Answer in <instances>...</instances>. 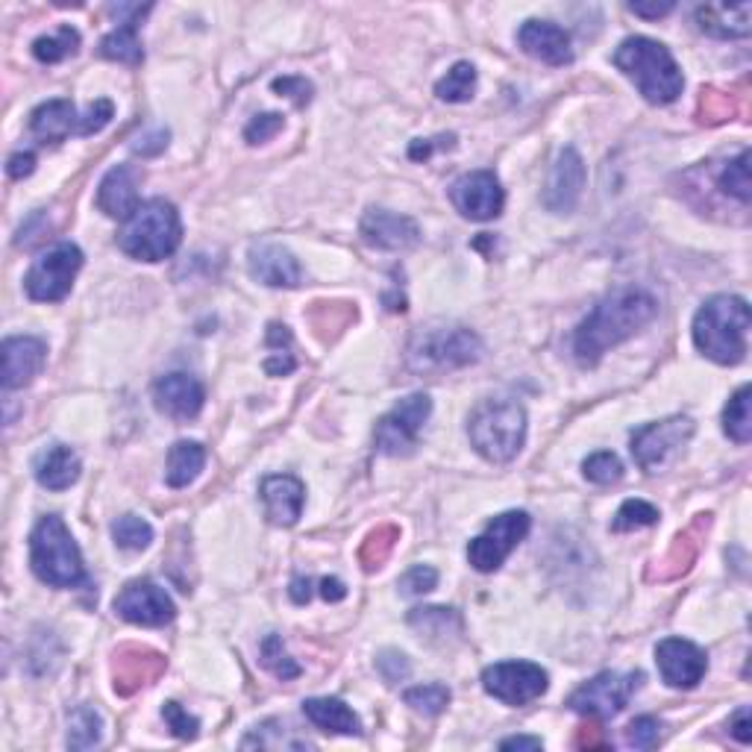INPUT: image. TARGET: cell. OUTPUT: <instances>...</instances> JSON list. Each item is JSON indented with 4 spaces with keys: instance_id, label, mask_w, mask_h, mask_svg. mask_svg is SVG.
I'll list each match as a JSON object with an SVG mask.
<instances>
[{
    "instance_id": "cell-1",
    "label": "cell",
    "mask_w": 752,
    "mask_h": 752,
    "mask_svg": "<svg viewBox=\"0 0 752 752\" xmlns=\"http://www.w3.org/2000/svg\"><path fill=\"white\" fill-rule=\"evenodd\" d=\"M656 312H659V304L643 288L626 285V288L606 294L585 321L579 323L577 335H573V356L582 367H594L608 350L617 347L620 341L633 339L635 332L647 327Z\"/></svg>"
},
{
    "instance_id": "cell-2",
    "label": "cell",
    "mask_w": 752,
    "mask_h": 752,
    "mask_svg": "<svg viewBox=\"0 0 752 752\" xmlns=\"http://www.w3.org/2000/svg\"><path fill=\"white\" fill-rule=\"evenodd\" d=\"M750 306L743 297L717 294L694 315V344L717 365H738L747 356Z\"/></svg>"
},
{
    "instance_id": "cell-3",
    "label": "cell",
    "mask_w": 752,
    "mask_h": 752,
    "mask_svg": "<svg viewBox=\"0 0 752 752\" xmlns=\"http://www.w3.org/2000/svg\"><path fill=\"white\" fill-rule=\"evenodd\" d=\"M615 65L617 71H624L638 86L643 101L656 103V106L676 101L685 86L673 54L661 42H652L647 36L626 38L615 50Z\"/></svg>"
},
{
    "instance_id": "cell-4",
    "label": "cell",
    "mask_w": 752,
    "mask_h": 752,
    "mask_svg": "<svg viewBox=\"0 0 752 752\" xmlns=\"http://www.w3.org/2000/svg\"><path fill=\"white\" fill-rule=\"evenodd\" d=\"M180 241H183L180 212L174 209V203L162 197L141 203L118 232V248L138 262H162L180 248Z\"/></svg>"
},
{
    "instance_id": "cell-5",
    "label": "cell",
    "mask_w": 752,
    "mask_h": 752,
    "mask_svg": "<svg viewBox=\"0 0 752 752\" xmlns=\"http://www.w3.org/2000/svg\"><path fill=\"white\" fill-rule=\"evenodd\" d=\"M30 565L45 585L77 588L86 585L83 556L59 514H45L30 535Z\"/></svg>"
},
{
    "instance_id": "cell-6",
    "label": "cell",
    "mask_w": 752,
    "mask_h": 752,
    "mask_svg": "<svg viewBox=\"0 0 752 752\" xmlns=\"http://www.w3.org/2000/svg\"><path fill=\"white\" fill-rule=\"evenodd\" d=\"M470 444L479 456L494 465L512 462L526 441V412L514 400H486L468 421Z\"/></svg>"
},
{
    "instance_id": "cell-7",
    "label": "cell",
    "mask_w": 752,
    "mask_h": 752,
    "mask_svg": "<svg viewBox=\"0 0 752 752\" xmlns=\"http://www.w3.org/2000/svg\"><path fill=\"white\" fill-rule=\"evenodd\" d=\"M482 356V341L477 332L465 327H441V330L423 332L412 344L414 371H456V367L474 365Z\"/></svg>"
},
{
    "instance_id": "cell-8",
    "label": "cell",
    "mask_w": 752,
    "mask_h": 752,
    "mask_svg": "<svg viewBox=\"0 0 752 752\" xmlns=\"http://www.w3.org/2000/svg\"><path fill=\"white\" fill-rule=\"evenodd\" d=\"M80 267H83V250L71 244V241L56 244L47 253H42L27 271V276H24L27 297L36 300V304H56V300H62L71 292Z\"/></svg>"
},
{
    "instance_id": "cell-9",
    "label": "cell",
    "mask_w": 752,
    "mask_h": 752,
    "mask_svg": "<svg viewBox=\"0 0 752 752\" xmlns=\"http://www.w3.org/2000/svg\"><path fill=\"white\" fill-rule=\"evenodd\" d=\"M694 421L688 414H673V418H664V421L647 423L641 430H635L633 435V456L638 462V468L647 470V474H659L664 470L676 453L685 449L691 438H694Z\"/></svg>"
},
{
    "instance_id": "cell-10",
    "label": "cell",
    "mask_w": 752,
    "mask_h": 752,
    "mask_svg": "<svg viewBox=\"0 0 752 752\" xmlns=\"http://www.w3.org/2000/svg\"><path fill=\"white\" fill-rule=\"evenodd\" d=\"M529 526H533V517L526 512L497 514L494 521L486 526V533L477 535L468 544V561L474 565V570H479V573L500 570V565L512 556L514 547L529 535Z\"/></svg>"
},
{
    "instance_id": "cell-11",
    "label": "cell",
    "mask_w": 752,
    "mask_h": 752,
    "mask_svg": "<svg viewBox=\"0 0 752 752\" xmlns=\"http://www.w3.org/2000/svg\"><path fill=\"white\" fill-rule=\"evenodd\" d=\"M432 400L426 395H409L376 421L374 441L379 453L386 456H406L412 453L421 435L423 423L430 421Z\"/></svg>"
},
{
    "instance_id": "cell-12",
    "label": "cell",
    "mask_w": 752,
    "mask_h": 752,
    "mask_svg": "<svg viewBox=\"0 0 752 752\" xmlns=\"http://www.w3.org/2000/svg\"><path fill=\"white\" fill-rule=\"evenodd\" d=\"M547 670L533 661H500L482 673V688L488 697L500 699L505 706H526L547 694Z\"/></svg>"
},
{
    "instance_id": "cell-13",
    "label": "cell",
    "mask_w": 752,
    "mask_h": 752,
    "mask_svg": "<svg viewBox=\"0 0 752 752\" xmlns=\"http://www.w3.org/2000/svg\"><path fill=\"white\" fill-rule=\"evenodd\" d=\"M638 685H641V673H600L570 694L568 706L577 715L615 717L624 711Z\"/></svg>"
},
{
    "instance_id": "cell-14",
    "label": "cell",
    "mask_w": 752,
    "mask_h": 752,
    "mask_svg": "<svg viewBox=\"0 0 752 752\" xmlns=\"http://www.w3.org/2000/svg\"><path fill=\"white\" fill-rule=\"evenodd\" d=\"M115 612L124 617L127 624L136 626H166L174 620L176 606L174 600L166 594V588H159L150 579H133L121 588V594L115 596Z\"/></svg>"
},
{
    "instance_id": "cell-15",
    "label": "cell",
    "mask_w": 752,
    "mask_h": 752,
    "mask_svg": "<svg viewBox=\"0 0 752 752\" xmlns=\"http://www.w3.org/2000/svg\"><path fill=\"white\" fill-rule=\"evenodd\" d=\"M168 659L162 652L150 650V647H138L127 643L112 656V680L121 697H133L136 691L153 685V682L166 673Z\"/></svg>"
},
{
    "instance_id": "cell-16",
    "label": "cell",
    "mask_w": 752,
    "mask_h": 752,
    "mask_svg": "<svg viewBox=\"0 0 752 752\" xmlns=\"http://www.w3.org/2000/svg\"><path fill=\"white\" fill-rule=\"evenodd\" d=\"M656 661H659L661 680L670 688L691 691L697 688L708 670V656L699 650L694 641L685 638H668L656 647Z\"/></svg>"
},
{
    "instance_id": "cell-17",
    "label": "cell",
    "mask_w": 752,
    "mask_h": 752,
    "mask_svg": "<svg viewBox=\"0 0 752 752\" xmlns=\"http://www.w3.org/2000/svg\"><path fill=\"white\" fill-rule=\"evenodd\" d=\"M449 201L453 206L470 220H491L503 212L505 194L500 189L491 171H474V174L459 176L453 189H449Z\"/></svg>"
},
{
    "instance_id": "cell-18",
    "label": "cell",
    "mask_w": 752,
    "mask_h": 752,
    "mask_svg": "<svg viewBox=\"0 0 752 752\" xmlns=\"http://www.w3.org/2000/svg\"><path fill=\"white\" fill-rule=\"evenodd\" d=\"M582 189H585V162L577 147H561L544 185V206L556 215H568L577 209Z\"/></svg>"
},
{
    "instance_id": "cell-19",
    "label": "cell",
    "mask_w": 752,
    "mask_h": 752,
    "mask_svg": "<svg viewBox=\"0 0 752 752\" xmlns=\"http://www.w3.org/2000/svg\"><path fill=\"white\" fill-rule=\"evenodd\" d=\"M250 276L271 288H297L304 283V267L292 250L274 241H253L248 250Z\"/></svg>"
},
{
    "instance_id": "cell-20",
    "label": "cell",
    "mask_w": 752,
    "mask_h": 752,
    "mask_svg": "<svg viewBox=\"0 0 752 752\" xmlns=\"http://www.w3.org/2000/svg\"><path fill=\"white\" fill-rule=\"evenodd\" d=\"M362 239L376 250H409L421 241V230L409 215L367 209L362 218Z\"/></svg>"
},
{
    "instance_id": "cell-21",
    "label": "cell",
    "mask_w": 752,
    "mask_h": 752,
    "mask_svg": "<svg viewBox=\"0 0 752 752\" xmlns=\"http://www.w3.org/2000/svg\"><path fill=\"white\" fill-rule=\"evenodd\" d=\"M47 358V344L36 335H15V339L3 341V388L15 391V388L30 386Z\"/></svg>"
},
{
    "instance_id": "cell-22",
    "label": "cell",
    "mask_w": 752,
    "mask_h": 752,
    "mask_svg": "<svg viewBox=\"0 0 752 752\" xmlns=\"http://www.w3.org/2000/svg\"><path fill=\"white\" fill-rule=\"evenodd\" d=\"M203 386L189 374H166L159 376L153 386V403L162 414L174 418V421H192L203 409Z\"/></svg>"
},
{
    "instance_id": "cell-23",
    "label": "cell",
    "mask_w": 752,
    "mask_h": 752,
    "mask_svg": "<svg viewBox=\"0 0 752 752\" xmlns=\"http://www.w3.org/2000/svg\"><path fill=\"white\" fill-rule=\"evenodd\" d=\"M517 45L523 54L542 59L547 65H570L573 62V47H570L568 30L552 24V21H526L517 30Z\"/></svg>"
},
{
    "instance_id": "cell-24",
    "label": "cell",
    "mask_w": 752,
    "mask_h": 752,
    "mask_svg": "<svg viewBox=\"0 0 752 752\" xmlns=\"http://www.w3.org/2000/svg\"><path fill=\"white\" fill-rule=\"evenodd\" d=\"M262 503H265L267 521L276 526H294L300 521L306 503V488L297 477L288 474H276V477H265L259 486Z\"/></svg>"
},
{
    "instance_id": "cell-25",
    "label": "cell",
    "mask_w": 752,
    "mask_h": 752,
    "mask_svg": "<svg viewBox=\"0 0 752 752\" xmlns=\"http://www.w3.org/2000/svg\"><path fill=\"white\" fill-rule=\"evenodd\" d=\"M98 206H101L103 215H110V218L127 220L129 215L141 206V203H138L136 168H112L110 174L101 180V189H98Z\"/></svg>"
},
{
    "instance_id": "cell-26",
    "label": "cell",
    "mask_w": 752,
    "mask_h": 752,
    "mask_svg": "<svg viewBox=\"0 0 752 752\" xmlns=\"http://www.w3.org/2000/svg\"><path fill=\"white\" fill-rule=\"evenodd\" d=\"M697 24L715 38H747L752 30V3H706L697 10Z\"/></svg>"
},
{
    "instance_id": "cell-27",
    "label": "cell",
    "mask_w": 752,
    "mask_h": 752,
    "mask_svg": "<svg viewBox=\"0 0 752 752\" xmlns=\"http://www.w3.org/2000/svg\"><path fill=\"white\" fill-rule=\"evenodd\" d=\"M33 470H36V479L42 488L65 491V488H71L80 479L83 465H80V456L68 444H50V447L38 453Z\"/></svg>"
},
{
    "instance_id": "cell-28",
    "label": "cell",
    "mask_w": 752,
    "mask_h": 752,
    "mask_svg": "<svg viewBox=\"0 0 752 752\" xmlns=\"http://www.w3.org/2000/svg\"><path fill=\"white\" fill-rule=\"evenodd\" d=\"M80 127H83V118L77 115L71 101H47L30 115V129L42 141H62L71 133L80 136Z\"/></svg>"
},
{
    "instance_id": "cell-29",
    "label": "cell",
    "mask_w": 752,
    "mask_h": 752,
    "mask_svg": "<svg viewBox=\"0 0 752 752\" xmlns=\"http://www.w3.org/2000/svg\"><path fill=\"white\" fill-rule=\"evenodd\" d=\"M703 526H708V514H699V521L694 523L691 529H685L682 535H676V542H673V547L668 550V556L659 561V568L652 570L650 577L652 579H676V577H682V573H688L691 565L697 561L699 533H703Z\"/></svg>"
},
{
    "instance_id": "cell-30",
    "label": "cell",
    "mask_w": 752,
    "mask_h": 752,
    "mask_svg": "<svg viewBox=\"0 0 752 752\" xmlns=\"http://www.w3.org/2000/svg\"><path fill=\"white\" fill-rule=\"evenodd\" d=\"M304 715L312 720L318 729L332 734H358L362 732V723L358 717L350 711L341 699L332 697H312L304 703Z\"/></svg>"
},
{
    "instance_id": "cell-31",
    "label": "cell",
    "mask_w": 752,
    "mask_h": 752,
    "mask_svg": "<svg viewBox=\"0 0 752 752\" xmlns=\"http://www.w3.org/2000/svg\"><path fill=\"white\" fill-rule=\"evenodd\" d=\"M203 465H206V449L197 441H176L171 453H168L166 482L171 488L192 486L201 477Z\"/></svg>"
},
{
    "instance_id": "cell-32",
    "label": "cell",
    "mask_w": 752,
    "mask_h": 752,
    "mask_svg": "<svg viewBox=\"0 0 752 752\" xmlns=\"http://www.w3.org/2000/svg\"><path fill=\"white\" fill-rule=\"evenodd\" d=\"M101 56L103 59H112V62L124 65L141 62V59H145V50H141V42H138L136 21H124L118 30H112L110 36L101 42Z\"/></svg>"
},
{
    "instance_id": "cell-33",
    "label": "cell",
    "mask_w": 752,
    "mask_h": 752,
    "mask_svg": "<svg viewBox=\"0 0 752 752\" xmlns=\"http://www.w3.org/2000/svg\"><path fill=\"white\" fill-rule=\"evenodd\" d=\"M752 388L741 386L732 395V400L726 403L723 412V430L734 444H750L752 438Z\"/></svg>"
},
{
    "instance_id": "cell-34",
    "label": "cell",
    "mask_w": 752,
    "mask_h": 752,
    "mask_svg": "<svg viewBox=\"0 0 752 752\" xmlns=\"http://www.w3.org/2000/svg\"><path fill=\"white\" fill-rule=\"evenodd\" d=\"M397 542H400V529H397L395 523L376 526L374 533L365 538V544H362V550H358V561H362V568H365L367 573H374V570L383 568V565L391 559Z\"/></svg>"
},
{
    "instance_id": "cell-35",
    "label": "cell",
    "mask_w": 752,
    "mask_h": 752,
    "mask_svg": "<svg viewBox=\"0 0 752 752\" xmlns=\"http://www.w3.org/2000/svg\"><path fill=\"white\" fill-rule=\"evenodd\" d=\"M474 92H477V68L470 62H456L435 83L438 101L447 103H468L474 98Z\"/></svg>"
},
{
    "instance_id": "cell-36",
    "label": "cell",
    "mask_w": 752,
    "mask_h": 752,
    "mask_svg": "<svg viewBox=\"0 0 752 752\" xmlns=\"http://www.w3.org/2000/svg\"><path fill=\"white\" fill-rule=\"evenodd\" d=\"M103 738V720L92 706L73 708L68 717V747L71 750H92Z\"/></svg>"
},
{
    "instance_id": "cell-37",
    "label": "cell",
    "mask_w": 752,
    "mask_h": 752,
    "mask_svg": "<svg viewBox=\"0 0 752 752\" xmlns=\"http://www.w3.org/2000/svg\"><path fill=\"white\" fill-rule=\"evenodd\" d=\"M717 189L726 194V197H734L743 206H750L752 197V183H750V153L743 150L732 162H726L720 176H717Z\"/></svg>"
},
{
    "instance_id": "cell-38",
    "label": "cell",
    "mask_w": 752,
    "mask_h": 752,
    "mask_svg": "<svg viewBox=\"0 0 752 752\" xmlns=\"http://www.w3.org/2000/svg\"><path fill=\"white\" fill-rule=\"evenodd\" d=\"M409 624L418 629L421 635H430V638H447L449 633H459L462 620L453 608H441V606H430V608H414L409 615Z\"/></svg>"
},
{
    "instance_id": "cell-39",
    "label": "cell",
    "mask_w": 752,
    "mask_h": 752,
    "mask_svg": "<svg viewBox=\"0 0 752 752\" xmlns=\"http://www.w3.org/2000/svg\"><path fill=\"white\" fill-rule=\"evenodd\" d=\"M112 538L121 550L141 552L153 542V526L138 514H121L118 521L112 523Z\"/></svg>"
},
{
    "instance_id": "cell-40",
    "label": "cell",
    "mask_w": 752,
    "mask_h": 752,
    "mask_svg": "<svg viewBox=\"0 0 752 752\" xmlns=\"http://www.w3.org/2000/svg\"><path fill=\"white\" fill-rule=\"evenodd\" d=\"M77 47H80V33L73 27H62L56 36H42L33 42V56H36L38 62H62L65 56H73L77 54Z\"/></svg>"
},
{
    "instance_id": "cell-41",
    "label": "cell",
    "mask_w": 752,
    "mask_h": 752,
    "mask_svg": "<svg viewBox=\"0 0 752 752\" xmlns=\"http://www.w3.org/2000/svg\"><path fill=\"white\" fill-rule=\"evenodd\" d=\"M259 656H262V664H265V670H271L276 680H297L300 676V664L285 652L283 647V638L280 635H267L265 641H262V650H259Z\"/></svg>"
},
{
    "instance_id": "cell-42",
    "label": "cell",
    "mask_w": 752,
    "mask_h": 752,
    "mask_svg": "<svg viewBox=\"0 0 752 752\" xmlns=\"http://www.w3.org/2000/svg\"><path fill=\"white\" fill-rule=\"evenodd\" d=\"M734 115H738V103L729 92H720V89H703L699 92L697 118L703 124H723V121H732Z\"/></svg>"
},
{
    "instance_id": "cell-43",
    "label": "cell",
    "mask_w": 752,
    "mask_h": 752,
    "mask_svg": "<svg viewBox=\"0 0 752 752\" xmlns=\"http://www.w3.org/2000/svg\"><path fill=\"white\" fill-rule=\"evenodd\" d=\"M403 699L406 706H412L418 715L435 717L449 706V688L447 685H438V682H432V685H418V688L406 691Z\"/></svg>"
},
{
    "instance_id": "cell-44",
    "label": "cell",
    "mask_w": 752,
    "mask_h": 752,
    "mask_svg": "<svg viewBox=\"0 0 752 752\" xmlns=\"http://www.w3.org/2000/svg\"><path fill=\"white\" fill-rule=\"evenodd\" d=\"M659 521V509L650 505L647 500H626L620 509H617L615 521H612V529L615 533H629V529H643V526H652Z\"/></svg>"
},
{
    "instance_id": "cell-45",
    "label": "cell",
    "mask_w": 752,
    "mask_h": 752,
    "mask_svg": "<svg viewBox=\"0 0 752 752\" xmlns=\"http://www.w3.org/2000/svg\"><path fill=\"white\" fill-rule=\"evenodd\" d=\"M582 474L594 486H612V482H620V477H624V465H620L615 453L600 449V453H594V456H588L582 462Z\"/></svg>"
},
{
    "instance_id": "cell-46",
    "label": "cell",
    "mask_w": 752,
    "mask_h": 752,
    "mask_svg": "<svg viewBox=\"0 0 752 752\" xmlns=\"http://www.w3.org/2000/svg\"><path fill=\"white\" fill-rule=\"evenodd\" d=\"M162 717H166V723H168V729H171V734H174V738H180V741H192V738H197L201 720L189 715V711H185L180 703H174V699L162 706Z\"/></svg>"
},
{
    "instance_id": "cell-47",
    "label": "cell",
    "mask_w": 752,
    "mask_h": 752,
    "mask_svg": "<svg viewBox=\"0 0 752 752\" xmlns=\"http://www.w3.org/2000/svg\"><path fill=\"white\" fill-rule=\"evenodd\" d=\"M376 670L386 680V685H400V682L409 680L412 664H409V659L400 650H383L376 656Z\"/></svg>"
},
{
    "instance_id": "cell-48",
    "label": "cell",
    "mask_w": 752,
    "mask_h": 752,
    "mask_svg": "<svg viewBox=\"0 0 752 752\" xmlns=\"http://www.w3.org/2000/svg\"><path fill=\"white\" fill-rule=\"evenodd\" d=\"M661 738V726L656 717H635L633 723L626 726V743L635 750H652Z\"/></svg>"
},
{
    "instance_id": "cell-49",
    "label": "cell",
    "mask_w": 752,
    "mask_h": 752,
    "mask_svg": "<svg viewBox=\"0 0 752 752\" xmlns=\"http://www.w3.org/2000/svg\"><path fill=\"white\" fill-rule=\"evenodd\" d=\"M435 585H438V573H435V568H430V565H414V568H409L403 577H400V588H403V594L409 596L430 594Z\"/></svg>"
},
{
    "instance_id": "cell-50",
    "label": "cell",
    "mask_w": 752,
    "mask_h": 752,
    "mask_svg": "<svg viewBox=\"0 0 752 752\" xmlns=\"http://www.w3.org/2000/svg\"><path fill=\"white\" fill-rule=\"evenodd\" d=\"M283 124L285 121L280 112H265V115H257V118L244 127V138H248L250 145H262L267 138H274L276 133L283 129Z\"/></svg>"
},
{
    "instance_id": "cell-51",
    "label": "cell",
    "mask_w": 752,
    "mask_h": 752,
    "mask_svg": "<svg viewBox=\"0 0 752 752\" xmlns=\"http://www.w3.org/2000/svg\"><path fill=\"white\" fill-rule=\"evenodd\" d=\"M112 115H115V110H112V101H106V98L94 101L92 106H89V112L83 115V127H80V136H94V133H101V129L112 121Z\"/></svg>"
},
{
    "instance_id": "cell-52",
    "label": "cell",
    "mask_w": 752,
    "mask_h": 752,
    "mask_svg": "<svg viewBox=\"0 0 752 752\" xmlns=\"http://www.w3.org/2000/svg\"><path fill=\"white\" fill-rule=\"evenodd\" d=\"M129 147H133L136 153H141V157H157V153H162V150L168 147V129L166 127L147 129V133H141V136H138Z\"/></svg>"
},
{
    "instance_id": "cell-53",
    "label": "cell",
    "mask_w": 752,
    "mask_h": 752,
    "mask_svg": "<svg viewBox=\"0 0 752 752\" xmlns=\"http://www.w3.org/2000/svg\"><path fill=\"white\" fill-rule=\"evenodd\" d=\"M274 92L292 98L297 106H304L312 98V86L306 83L304 77H280V80H274Z\"/></svg>"
},
{
    "instance_id": "cell-54",
    "label": "cell",
    "mask_w": 752,
    "mask_h": 752,
    "mask_svg": "<svg viewBox=\"0 0 752 752\" xmlns=\"http://www.w3.org/2000/svg\"><path fill=\"white\" fill-rule=\"evenodd\" d=\"M729 732L734 734V741L741 743H750L752 741V715L750 708L741 706L738 711H734L732 717H729Z\"/></svg>"
},
{
    "instance_id": "cell-55",
    "label": "cell",
    "mask_w": 752,
    "mask_h": 752,
    "mask_svg": "<svg viewBox=\"0 0 752 752\" xmlns=\"http://www.w3.org/2000/svg\"><path fill=\"white\" fill-rule=\"evenodd\" d=\"M577 747L579 750H606L608 741L606 734H603V729L600 726H582L577 734Z\"/></svg>"
},
{
    "instance_id": "cell-56",
    "label": "cell",
    "mask_w": 752,
    "mask_h": 752,
    "mask_svg": "<svg viewBox=\"0 0 752 752\" xmlns=\"http://www.w3.org/2000/svg\"><path fill=\"white\" fill-rule=\"evenodd\" d=\"M33 168H36V157H33V153H15V157L10 159L7 171H10L12 180H24V176L33 174Z\"/></svg>"
},
{
    "instance_id": "cell-57",
    "label": "cell",
    "mask_w": 752,
    "mask_h": 752,
    "mask_svg": "<svg viewBox=\"0 0 752 752\" xmlns=\"http://www.w3.org/2000/svg\"><path fill=\"white\" fill-rule=\"evenodd\" d=\"M629 12L641 15V19H661V15L673 12V3L670 0H664V3H629Z\"/></svg>"
},
{
    "instance_id": "cell-58",
    "label": "cell",
    "mask_w": 752,
    "mask_h": 752,
    "mask_svg": "<svg viewBox=\"0 0 752 752\" xmlns=\"http://www.w3.org/2000/svg\"><path fill=\"white\" fill-rule=\"evenodd\" d=\"M294 365H297V362H294L292 353H288V350H285V353H274V356L267 358V362H265V371H267V374H271V376H285V374H292Z\"/></svg>"
},
{
    "instance_id": "cell-59",
    "label": "cell",
    "mask_w": 752,
    "mask_h": 752,
    "mask_svg": "<svg viewBox=\"0 0 752 752\" xmlns=\"http://www.w3.org/2000/svg\"><path fill=\"white\" fill-rule=\"evenodd\" d=\"M321 596L327 603H341L347 596V588L341 579H321Z\"/></svg>"
},
{
    "instance_id": "cell-60",
    "label": "cell",
    "mask_w": 752,
    "mask_h": 752,
    "mask_svg": "<svg viewBox=\"0 0 752 752\" xmlns=\"http://www.w3.org/2000/svg\"><path fill=\"white\" fill-rule=\"evenodd\" d=\"M542 738H526V734H514V738H505L500 743V750H542Z\"/></svg>"
},
{
    "instance_id": "cell-61",
    "label": "cell",
    "mask_w": 752,
    "mask_h": 752,
    "mask_svg": "<svg viewBox=\"0 0 752 752\" xmlns=\"http://www.w3.org/2000/svg\"><path fill=\"white\" fill-rule=\"evenodd\" d=\"M292 600L297 603V606H304V603H309L312 600V579H294L292 582Z\"/></svg>"
}]
</instances>
